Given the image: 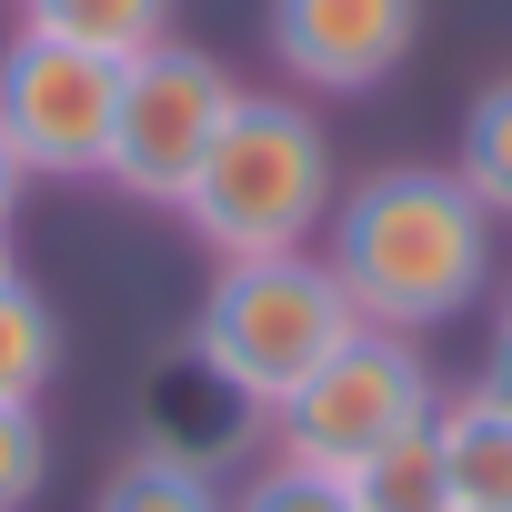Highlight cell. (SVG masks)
Returning <instances> with one entry per match:
<instances>
[{
  "label": "cell",
  "instance_id": "obj_17",
  "mask_svg": "<svg viewBox=\"0 0 512 512\" xmlns=\"http://www.w3.org/2000/svg\"><path fill=\"white\" fill-rule=\"evenodd\" d=\"M472 392H492V402L512 412V312L492 322V352H482V382H472Z\"/></svg>",
  "mask_w": 512,
  "mask_h": 512
},
{
  "label": "cell",
  "instance_id": "obj_16",
  "mask_svg": "<svg viewBox=\"0 0 512 512\" xmlns=\"http://www.w3.org/2000/svg\"><path fill=\"white\" fill-rule=\"evenodd\" d=\"M231 512H352V502H342V482H332V472H312V462H282V452H272L262 472L231 492Z\"/></svg>",
  "mask_w": 512,
  "mask_h": 512
},
{
  "label": "cell",
  "instance_id": "obj_18",
  "mask_svg": "<svg viewBox=\"0 0 512 512\" xmlns=\"http://www.w3.org/2000/svg\"><path fill=\"white\" fill-rule=\"evenodd\" d=\"M21 191H31V171H21V151L0 141V231H11V211H21Z\"/></svg>",
  "mask_w": 512,
  "mask_h": 512
},
{
  "label": "cell",
  "instance_id": "obj_3",
  "mask_svg": "<svg viewBox=\"0 0 512 512\" xmlns=\"http://www.w3.org/2000/svg\"><path fill=\"white\" fill-rule=\"evenodd\" d=\"M362 332V312L342 302L322 251H251V262H211V292H201V322L191 342L251 392V402H282L292 382H312L342 342Z\"/></svg>",
  "mask_w": 512,
  "mask_h": 512
},
{
  "label": "cell",
  "instance_id": "obj_10",
  "mask_svg": "<svg viewBox=\"0 0 512 512\" xmlns=\"http://www.w3.org/2000/svg\"><path fill=\"white\" fill-rule=\"evenodd\" d=\"M21 11H31V31H51V41H81V51H101V61H141V51L171 41V11H181V0H21Z\"/></svg>",
  "mask_w": 512,
  "mask_h": 512
},
{
  "label": "cell",
  "instance_id": "obj_19",
  "mask_svg": "<svg viewBox=\"0 0 512 512\" xmlns=\"http://www.w3.org/2000/svg\"><path fill=\"white\" fill-rule=\"evenodd\" d=\"M0 282H21V251H11V231H0Z\"/></svg>",
  "mask_w": 512,
  "mask_h": 512
},
{
  "label": "cell",
  "instance_id": "obj_13",
  "mask_svg": "<svg viewBox=\"0 0 512 512\" xmlns=\"http://www.w3.org/2000/svg\"><path fill=\"white\" fill-rule=\"evenodd\" d=\"M452 171H462V191H472L492 221H512V71L472 91L462 141H452Z\"/></svg>",
  "mask_w": 512,
  "mask_h": 512
},
{
  "label": "cell",
  "instance_id": "obj_1",
  "mask_svg": "<svg viewBox=\"0 0 512 512\" xmlns=\"http://www.w3.org/2000/svg\"><path fill=\"white\" fill-rule=\"evenodd\" d=\"M322 262L342 302L372 332H442L492 292V211L462 191V171L432 161H382L362 171L332 221H322Z\"/></svg>",
  "mask_w": 512,
  "mask_h": 512
},
{
  "label": "cell",
  "instance_id": "obj_5",
  "mask_svg": "<svg viewBox=\"0 0 512 512\" xmlns=\"http://www.w3.org/2000/svg\"><path fill=\"white\" fill-rule=\"evenodd\" d=\"M241 111V81L231 61H211L201 41H161L141 61H121V111H111V161L101 181L121 201H151V211H181V191L201 181L211 141L231 131Z\"/></svg>",
  "mask_w": 512,
  "mask_h": 512
},
{
  "label": "cell",
  "instance_id": "obj_7",
  "mask_svg": "<svg viewBox=\"0 0 512 512\" xmlns=\"http://www.w3.org/2000/svg\"><path fill=\"white\" fill-rule=\"evenodd\" d=\"M262 41H272V61H282L302 91L352 101V91H382V81L412 61L422 0H272V11H262Z\"/></svg>",
  "mask_w": 512,
  "mask_h": 512
},
{
  "label": "cell",
  "instance_id": "obj_4",
  "mask_svg": "<svg viewBox=\"0 0 512 512\" xmlns=\"http://www.w3.org/2000/svg\"><path fill=\"white\" fill-rule=\"evenodd\" d=\"M432 412H442V382H432L422 342L362 322L312 382H292V392L272 402V452H282V462H312V472L342 482L352 462H372L382 442L422 432Z\"/></svg>",
  "mask_w": 512,
  "mask_h": 512
},
{
  "label": "cell",
  "instance_id": "obj_6",
  "mask_svg": "<svg viewBox=\"0 0 512 512\" xmlns=\"http://www.w3.org/2000/svg\"><path fill=\"white\" fill-rule=\"evenodd\" d=\"M111 111H121V61L51 31H21L0 51V141L21 151L31 181H101Z\"/></svg>",
  "mask_w": 512,
  "mask_h": 512
},
{
  "label": "cell",
  "instance_id": "obj_8",
  "mask_svg": "<svg viewBox=\"0 0 512 512\" xmlns=\"http://www.w3.org/2000/svg\"><path fill=\"white\" fill-rule=\"evenodd\" d=\"M262 432H272V412L251 402L201 342H171L151 362V382H141V452L191 462V472H221V462H241Z\"/></svg>",
  "mask_w": 512,
  "mask_h": 512
},
{
  "label": "cell",
  "instance_id": "obj_2",
  "mask_svg": "<svg viewBox=\"0 0 512 512\" xmlns=\"http://www.w3.org/2000/svg\"><path fill=\"white\" fill-rule=\"evenodd\" d=\"M332 201H342L332 131L292 91H241V111L211 141L201 181L181 191V221H191V241L211 262H251V251H312Z\"/></svg>",
  "mask_w": 512,
  "mask_h": 512
},
{
  "label": "cell",
  "instance_id": "obj_9",
  "mask_svg": "<svg viewBox=\"0 0 512 512\" xmlns=\"http://www.w3.org/2000/svg\"><path fill=\"white\" fill-rule=\"evenodd\" d=\"M432 452H442L462 512H512V412H502L492 392H442Z\"/></svg>",
  "mask_w": 512,
  "mask_h": 512
},
{
  "label": "cell",
  "instance_id": "obj_12",
  "mask_svg": "<svg viewBox=\"0 0 512 512\" xmlns=\"http://www.w3.org/2000/svg\"><path fill=\"white\" fill-rule=\"evenodd\" d=\"M51 372H61V312L21 272V282H0V402H41Z\"/></svg>",
  "mask_w": 512,
  "mask_h": 512
},
{
  "label": "cell",
  "instance_id": "obj_14",
  "mask_svg": "<svg viewBox=\"0 0 512 512\" xmlns=\"http://www.w3.org/2000/svg\"><path fill=\"white\" fill-rule=\"evenodd\" d=\"M91 512H231V492H221L211 472L161 462V452H141V442H131V462L101 482V502H91Z\"/></svg>",
  "mask_w": 512,
  "mask_h": 512
},
{
  "label": "cell",
  "instance_id": "obj_15",
  "mask_svg": "<svg viewBox=\"0 0 512 512\" xmlns=\"http://www.w3.org/2000/svg\"><path fill=\"white\" fill-rule=\"evenodd\" d=\"M51 482V432H41V402H0V512H31Z\"/></svg>",
  "mask_w": 512,
  "mask_h": 512
},
{
  "label": "cell",
  "instance_id": "obj_11",
  "mask_svg": "<svg viewBox=\"0 0 512 512\" xmlns=\"http://www.w3.org/2000/svg\"><path fill=\"white\" fill-rule=\"evenodd\" d=\"M342 502H352V512H462V502H452V472H442V452H432V422L402 432V442H382L372 462H352V472H342Z\"/></svg>",
  "mask_w": 512,
  "mask_h": 512
}]
</instances>
